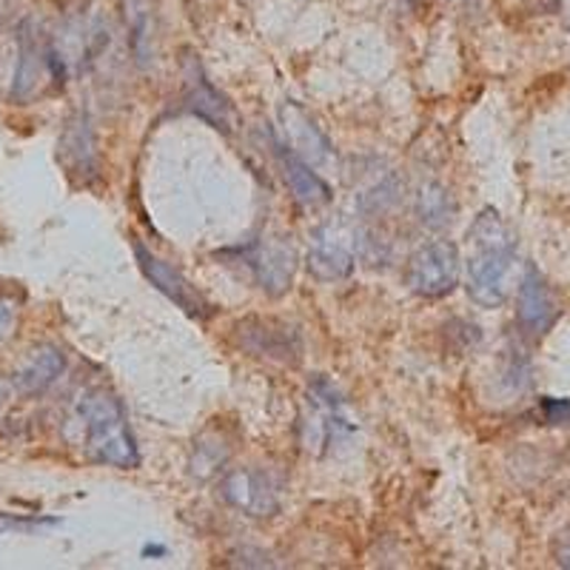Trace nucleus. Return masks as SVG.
<instances>
[{
    "label": "nucleus",
    "mask_w": 570,
    "mask_h": 570,
    "mask_svg": "<svg viewBox=\"0 0 570 570\" xmlns=\"http://www.w3.org/2000/svg\"><path fill=\"white\" fill-rule=\"evenodd\" d=\"M277 160L283 169V180L292 188L294 200L305 208H323L331 203V186L317 175L312 163L299 160L294 151L277 146Z\"/></svg>",
    "instance_id": "4468645a"
},
{
    "label": "nucleus",
    "mask_w": 570,
    "mask_h": 570,
    "mask_svg": "<svg viewBox=\"0 0 570 570\" xmlns=\"http://www.w3.org/2000/svg\"><path fill=\"white\" fill-rule=\"evenodd\" d=\"M246 266L252 268L259 288L272 297H279L292 288L297 274V252L285 237H263L243 252Z\"/></svg>",
    "instance_id": "1a4fd4ad"
},
{
    "label": "nucleus",
    "mask_w": 570,
    "mask_h": 570,
    "mask_svg": "<svg viewBox=\"0 0 570 570\" xmlns=\"http://www.w3.org/2000/svg\"><path fill=\"white\" fill-rule=\"evenodd\" d=\"M220 497L226 499L234 511L254 519L274 517L279 505H283L277 482L268 473L254 471V468H234V471L223 473Z\"/></svg>",
    "instance_id": "6e6552de"
},
{
    "label": "nucleus",
    "mask_w": 570,
    "mask_h": 570,
    "mask_svg": "<svg viewBox=\"0 0 570 570\" xmlns=\"http://www.w3.org/2000/svg\"><path fill=\"white\" fill-rule=\"evenodd\" d=\"M517 317L519 325L539 337L544 331H551L553 323L559 317V303L553 297L551 285L542 274L533 266H528L525 277L519 279V292H517Z\"/></svg>",
    "instance_id": "f8f14e48"
},
{
    "label": "nucleus",
    "mask_w": 570,
    "mask_h": 570,
    "mask_svg": "<svg viewBox=\"0 0 570 570\" xmlns=\"http://www.w3.org/2000/svg\"><path fill=\"white\" fill-rule=\"evenodd\" d=\"M135 257H137V266H140L142 277L149 279V283L155 285L163 297H169L171 303L180 308V312H186L188 317H195V320L212 317L214 314L212 303H208V299L197 292L195 285L183 277L180 268H175L171 263H166L163 257H157V254L151 252V248L142 246L140 240H135Z\"/></svg>",
    "instance_id": "0eeeda50"
},
{
    "label": "nucleus",
    "mask_w": 570,
    "mask_h": 570,
    "mask_svg": "<svg viewBox=\"0 0 570 570\" xmlns=\"http://www.w3.org/2000/svg\"><path fill=\"white\" fill-rule=\"evenodd\" d=\"M58 157L66 166L71 177H78L83 186L95 183L100 177V155H98V140H95V129L86 111L69 117L63 137L58 142Z\"/></svg>",
    "instance_id": "9b49d317"
},
{
    "label": "nucleus",
    "mask_w": 570,
    "mask_h": 570,
    "mask_svg": "<svg viewBox=\"0 0 570 570\" xmlns=\"http://www.w3.org/2000/svg\"><path fill=\"white\" fill-rule=\"evenodd\" d=\"M142 553H146V557H166V548H151L149 544Z\"/></svg>",
    "instance_id": "412c9836"
},
{
    "label": "nucleus",
    "mask_w": 570,
    "mask_h": 570,
    "mask_svg": "<svg viewBox=\"0 0 570 570\" xmlns=\"http://www.w3.org/2000/svg\"><path fill=\"white\" fill-rule=\"evenodd\" d=\"M124 20L129 49L140 66H149L157 55L160 35V0H124Z\"/></svg>",
    "instance_id": "ddd939ff"
},
{
    "label": "nucleus",
    "mask_w": 570,
    "mask_h": 570,
    "mask_svg": "<svg viewBox=\"0 0 570 570\" xmlns=\"http://www.w3.org/2000/svg\"><path fill=\"white\" fill-rule=\"evenodd\" d=\"M63 371H66L63 351L52 343L38 345V348L27 356V363L14 371V389L27 396L43 394V391H49L55 383H58V376L63 374Z\"/></svg>",
    "instance_id": "dca6fc26"
},
{
    "label": "nucleus",
    "mask_w": 570,
    "mask_h": 570,
    "mask_svg": "<svg viewBox=\"0 0 570 570\" xmlns=\"http://www.w3.org/2000/svg\"><path fill=\"white\" fill-rule=\"evenodd\" d=\"M14 320H18V303L7 294H0V340H7L12 334Z\"/></svg>",
    "instance_id": "6ab92c4d"
},
{
    "label": "nucleus",
    "mask_w": 570,
    "mask_h": 570,
    "mask_svg": "<svg viewBox=\"0 0 570 570\" xmlns=\"http://www.w3.org/2000/svg\"><path fill=\"white\" fill-rule=\"evenodd\" d=\"M356 248H360V240H356L354 228L345 226L343 220L323 223L320 228H314L308 254H305L308 272L323 283L345 279L354 272Z\"/></svg>",
    "instance_id": "20e7f679"
},
{
    "label": "nucleus",
    "mask_w": 570,
    "mask_h": 570,
    "mask_svg": "<svg viewBox=\"0 0 570 570\" xmlns=\"http://www.w3.org/2000/svg\"><path fill=\"white\" fill-rule=\"evenodd\" d=\"M542 411H544V420L553 422V425L570 422V402L568 400H544Z\"/></svg>",
    "instance_id": "aec40b11"
},
{
    "label": "nucleus",
    "mask_w": 570,
    "mask_h": 570,
    "mask_svg": "<svg viewBox=\"0 0 570 570\" xmlns=\"http://www.w3.org/2000/svg\"><path fill=\"white\" fill-rule=\"evenodd\" d=\"M279 129H283L285 137V149L294 151L299 160L312 163V166H325L334 157V146H331L328 135L294 100L279 106Z\"/></svg>",
    "instance_id": "9d476101"
},
{
    "label": "nucleus",
    "mask_w": 570,
    "mask_h": 570,
    "mask_svg": "<svg viewBox=\"0 0 570 570\" xmlns=\"http://www.w3.org/2000/svg\"><path fill=\"white\" fill-rule=\"evenodd\" d=\"M78 420L83 425L86 456L100 465L135 471L140 465L135 434L124 400L109 389H91L80 396Z\"/></svg>",
    "instance_id": "f03ea898"
},
{
    "label": "nucleus",
    "mask_w": 570,
    "mask_h": 570,
    "mask_svg": "<svg viewBox=\"0 0 570 570\" xmlns=\"http://www.w3.org/2000/svg\"><path fill=\"white\" fill-rule=\"evenodd\" d=\"M354 431V422L345 414V402L340 400L337 389L317 376L308 385V420H305V445L314 451L334 445Z\"/></svg>",
    "instance_id": "423d86ee"
},
{
    "label": "nucleus",
    "mask_w": 570,
    "mask_h": 570,
    "mask_svg": "<svg viewBox=\"0 0 570 570\" xmlns=\"http://www.w3.org/2000/svg\"><path fill=\"white\" fill-rule=\"evenodd\" d=\"M468 294L482 308H499L517 277V237L493 208H482L468 228Z\"/></svg>",
    "instance_id": "f257e3e1"
},
{
    "label": "nucleus",
    "mask_w": 570,
    "mask_h": 570,
    "mask_svg": "<svg viewBox=\"0 0 570 570\" xmlns=\"http://www.w3.org/2000/svg\"><path fill=\"white\" fill-rule=\"evenodd\" d=\"M568 27H570V20H568Z\"/></svg>",
    "instance_id": "4be33fe9"
},
{
    "label": "nucleus",
    "mask_w": 570,
    "mask_h": 570,
    "mask_svg": "<svg viewBox=\"0 0 570 570\" xmlns=\"http://www.w3.org/2000/svg\"><path fill=\"white\" fill-rule=\"evenodd\" d=\"M414 208L422 226L445 228L448 223L454 220L456 203L445 186H440V183H425V186L416 191Z\"/></svg>",
    "instance_id": "a211bd4d"
},
{
    "label": "nucleus",
    "mask_w": 570,
    "mask_h": 570,
    "mask_svg": "<svg viewBox=\"0 0 570 570\" xmlns=\"http://www.w3.org/2000/svg\"><path fill=\"white\" fill-rule=\"evenodd\" d=\"M234 337L246 354L279 365H297L303 360V340L294 325L274 317H246L237 323Z\"/></svg>",
    "instance_id": "39448f33"
},
{
    "label": "nucleus",
    "mask_w": 570,
    "mask_h": 570,
    "mask_svg": "<svg viewBox=\"0 0 570 570\" xmlns=\"http://www.w3.org/2000/svg\"><path fill=\"white\" fill-rule=\"evenodd\" d=\"M405 283L416 297L440 299L460 283V248L448 240H434L416 248L405 268Z\"/></svg>",
    "instance_id": "7ed1b4c3"
},
{
    "label": "nucleus",
    "mask_w": 570,
    "mask_h": 570,
    "mask_svg": "<svg viewBox=\"0 0 570 570\" xmlns=\"http://www.w3.org/2000/svg\"><path fill=\"white\" fill-rule=\"evenodd\" d=\"M228 456H232V442L226 440L220 428H208L206 434L197 436L191 460H188V471L200 482L212 480L226 468Z\"/></svg>",
    "instance_id": "f3484780"
},
{
    "label": "nucleus",
    "mask_w": 570,
    "mask_h": 570,
    "mask_svg": "<svg viewBox=\"0 0 570 570\" xmlns=\"http://www.w3.org/2000/svg\"><path fill=\"white\" fill-rule=\"evenodd\" d=\"M186 106L188 111H195L197 117H203V120L212 124L214 129H223V131L234 129L232 104H228L220 91L208 83L206 75H203L197 63L188 66L186 71Z\"/></svg>",
    "instance_id": "2eb2a0df"
}]
</instances>
